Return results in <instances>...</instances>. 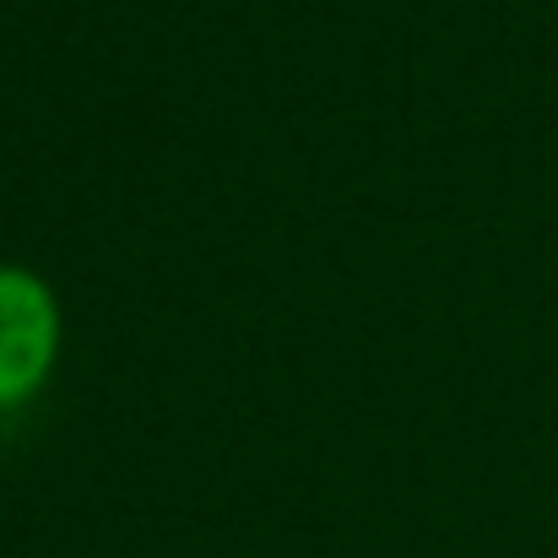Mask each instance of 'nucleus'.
<instances>
[{"mask_svg": "<svg viewBox=\"0 0 558 558\" xmlns=\"http://www.w3.org/2000/svg\"><path fill=\"white\" fill-rule=\"evenodd\" d=\"M65 310L44 271L27 260H0V412L27 407L60 369Z\"/></svg>", "mask_w": 558, "mask_h": 558, "instance_id": "obj_1", "label": "nucleus"}]
</instances>
